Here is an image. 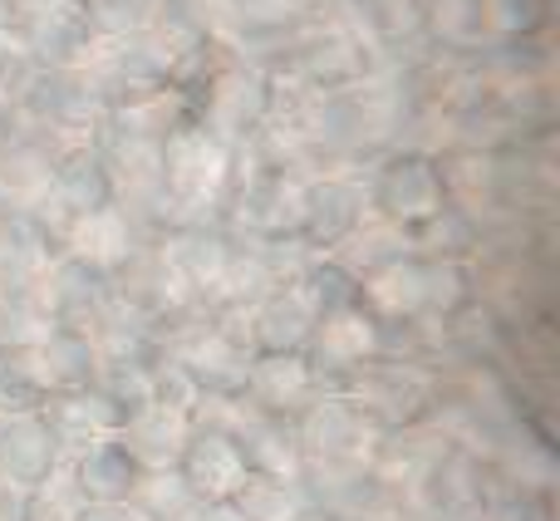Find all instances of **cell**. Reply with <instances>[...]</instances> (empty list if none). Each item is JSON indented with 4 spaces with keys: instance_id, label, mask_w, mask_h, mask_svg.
Segmentation results:
<instances>
[{
    "instance_id": "cell-1",
    "label": "cell",
    "mask_w": 560,
    "mask_h": 521,
    "mask_svg": "<svg viewBox=\"0 0 560 521\" xmlns=\"http://www.w3.org/2000/svg\"><path fill=\"white\" fill-rule=\"evenodd\" d=\"M187 483L207 502H232L246 487V458L226 438H197L187 453Z\"/></svg>"
},
{
    "instance_id": "cell-2",
    "label": "cell",
    "mask_w": 560,
    "mask_h": 521,
    "mask_svg": "<svg viewBox=\"0 0 560 521\" xmlns=\"http://www.w3.org/2000/svg\"><path fill=\"white\" fill-rule=\"evenodd\" d=\"M133 477H138V467L124 448H98V453H89L84 467H79L84 497H94V502H104V507L124 502V497L133 493Z\"/></svg>"
},
{
    "instance_id": "cell-3",
    "label": "cell",
    "mask_w": 560,
    "mask_h": 521,
    "mask_svg": "<svg viewBox=\"0 0 560 521\" xmlns=\"http://www.w3.org/2000/svg\"><path fill=\"white\" fill-rule=\"evenodd\" d=\"M0 463H5V477L20 487H35L39 477L55 467V448H49V438L39 433L35 424H15L5 433V443H0Z\"/></svg>"
},
{
    "instance_id": "cell-4",
    "label": "cell",
    "mask_w": 560,
    "mask_h": 521,
    "mask_svg": "<svg viewBox=\"0 0 560 521\" xmlns=\"http://www.w3.org/2000/svg\"><path fill=\"white\" fill-rule=\"evenodd\" d=\"M197 521H252V517H246V507H232V502H207L202 512H197Z\"/></svg>"
},
{
    "instance_id": "cell-5",
    "label": "cell",
    "mask_w": 560,
    "mask_h": 521,
    "mask_svg": "<svg viewBox=\"0 0 560 521\" xmlns=\"http://www.w3.org/2000/svg\"><path fill=\"white\" fill-rule=\"evenodd\" d=\"M79 521H143V517H133V512H118V507H104V512H84Z\"/></svg>"
}]
</instances>
